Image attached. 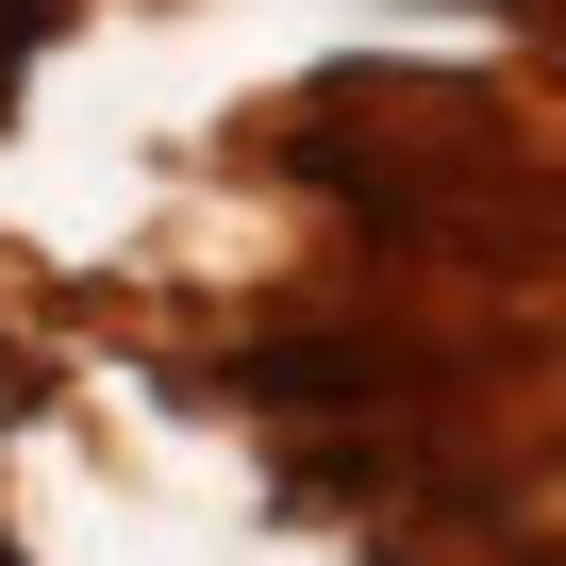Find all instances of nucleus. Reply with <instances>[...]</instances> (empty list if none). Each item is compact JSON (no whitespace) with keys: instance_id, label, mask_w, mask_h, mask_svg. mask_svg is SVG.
Returning a JSON list of instances; mask_svg holds the SVG:
<instances>
[{"instance_id":"f257e3e1","label":"nucleus","mask_w":566,"mask_h":566,"mask_svg":"<svg viewBox=\"0 0 566 566\" xmlns=\"http://www.w3.org/2000/svg\"><path fill=\"white\" fill-rule=\"evenodd\" d=\"M51 34H67V0H0V101H18V67H34Z\"/></svg>"}]
</instances>
